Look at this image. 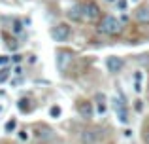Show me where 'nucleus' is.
<instances>
[{
  "label": "nucleus",
  "mask_w": 149,
  "mask_h": 144,
  "mask_svg": "<svg viewBox=\"0 0 149 144\" xmlns=\"http://www.w3.org/2000/svg\"><path fill=\"white\" fill-rule=\"evenodd\" d=\"M121 30H123L121 21L117 17H113V15H104V17L98 21V32L106 34V36H115V34H119Z\"/></svg>",
  "instance_id": "nucleus-1"
},
{
  "label": "nucleus",
  "mask_w": 149,
  "mask_h": 144,
  "mask_svg": "<svg viewBox=\"0 0 149 144\" xmlns=\"http://www.w3.org/2000/svg\"><path fill=\"white\" fill-rule=\"evenodd\" d=\"M81 15H83V21H98L100 19V8L95 2H85L81 4Z\"/></svg>",
  "instance_id": "nucleus-2"
},
{
  "label": "nucleus",
  "mask_w": 149,
  "mask_h": 144,
  "mask_svg": "<svg viewBox=\"0 0 149 144\" xmlns=\"http://www.w3.org/2000/svg\"><path fill=\"white\" fill-rule=\"evenodd\" d=\"M72 34V29H70L68 23H57V25L51 29V36H53L55 42H66Z\"/></svg>",
  "instance_id": "nucleus-3"
},
{
  "label": "nucleus",
  "mask_w": 149,
  "mask_h": 144,
  "mask_svg": "<svg viewBox=\"0 0 149 144\" xmlns=\"http://www.w3.org/2000/svg\"><path fill=\"white\" fill-rule=\"evenodd\" d=\"M113 108H115V116L119 118L121 123H128V108L123 103V99H113Z\"/></svg>",
  "instance_id": "nucleus-4"
},
{
  "label": "nucleus",
  "mask_w": 149,
  "mask_h": 144,
  "mask_svg": "<svg viewBox=\"0 0 149 144\" xmlns=\"http://www.w3.org/2000/svg\"><path fill=\"white\" fill-rule=\"evenodd\" d=\"M123 67H125L123 57H117V55H109V57H106V68H108V70L111 72V74H117Z\"/></svg>",
  "instance_id": "nucleus-5"
},
{
  "label": "nucleus",
  "mask_w": 149,
  "mask_h": 144,
  "mask_svg": "<svg viewBox=\"0 0 149 144\" xmlns=\"http://www.w3.org/2000/svg\"><path fill=\"white\" fill-rule=\"evenodd\" d=\"M77 112H79L83 118H93V116H95L93 103H89V100H79V103H77Z\"/></svg>",
  "instance_id": "nucleus-6"
},
{
  "label": "nucleus",
  "mask_w": 149,
  "mask_h": 144,
  "mask_svg": "<svg viewBox=\"0 0 149 144\" xmlns=\"http://www.w3.org/2000/svg\"><path fill=\"white\" fill-rule=\"evenodd\" d=\"M72 63V53H68V51H61L58 53V57H57V67L61 68V70H66V67Z\"/></svg>",
  "instance_id": "nucleus-7"
},
{
  "label": "nucleus",
  "mask_w": 149,
  "mask_h": 144,
  "mask_svg": "<svg viewBox=\"0 0 149 144\" xmlns=\"http://www.w3.org/2000/svg\"><path fill=\"white\" fill-rule=\"evenodd\" d=\"M134 17L140 23H149V6H140L134 10Z\"/></svg>",
  "instance_id": "nucleus-8"
},
{
  "label": "nucleus",
  "mask_w": 149,
  "mask_h": 144,
  "mask_svg": "<svg viewBox=\"0 0 149 144\" xmlns=\"http://www.w3.org/2000/svg\"><path fill=\"white\" fill-rule=\"evenodd\" d=\"M98 135L96 131H83L81 133V144H96L98 142Z\"/></svg>",
  "instance_id": "nucleus-9"
},
{
  "label": "nucleus",
  "mask_w": 149,
  "mask_h": 144,
  "mask_svg": "<svg viewBox=\"0 0 149 144\" xmlns=\"http://www.w3.org/2000/svg\"><path fill=\"white\" fill-rule=\"evenodd\" d=\"M68 17L72 19V21H76V23H79V21H83V15H81V6H72L68 10Z\"/></svg>",
  "instance_id": "nucleus-10"
},
{
  "label": "nucleus",
  "mask_w": 149,
  "mask_h": 144,
  "mask_svg": "<svg viewBox=\"0 0 149 144\" xmlns=\"http://www.w3.org/2000/svg\"><path fill=\"white\" fill-rule=\"evenodd\" d=\"M134 89L136 93H142V72L134 74Z\"/></svg>",
  "instance_id": "nucleus-11"
},
{
  "label": "nucleus",
  "mask_w": 149,
  "mask_h": 144,
  "mask_svg": "<svg viewBox=\"0 0 149 144\" xmlns=\"http://www.w3.org/2000/svg\"><path fill=\"white\" fill-rule=\"evenodd\" d=\"M61 114H62V110H61V106H57V104L49 108V116H51V118L57 119V118H61Z\"/></svg>",
  "instance_id": "nucleus-12"
},
{
  "label": "nucleus",
  "mask_w": 149,
  "mask_h": 144,
  "mask_svg": "<svg viewBox=\"0 0 149 144\" xmlns=\"http://www.w3.org/2000/svg\"><path fill=\"white\" fill-rule=\"evenodd\" d=\"M10 78V68H2L0 70V81H6Z\"/></svg>",
  "instance_id": "nucleus-13"
},
{
  "label": "nucleus",
  "mask_w": 149,
  "mask_h": 144,
  "mask_svg": "<svg viewBox=\"0 0 149 144\" xmlns=\"http://www.w3.org/2000/svg\"><path fill=\"white\" fill-rule=\"evenodd\" d=\"M38 137L40 138H47V137H51V131L49 129H40L38 131Z\"/></svg>",
  "instance_id": "nucleus-14"
},
{
  "label": "nucleus",
  "mask_w": 149,
  "mask_h": 144,
  "mask_svg": "<svg viewBox=\"0 0 149 144\" xmlns=\"http://www.w3.org/2000/svg\"><path fill=\"white\" fill-rule=\"evenodd\" d=\"M96 112H98V114H104V112H106V104H104V100H102V103H98V106H96Z\"/></svg>",
  "instance_id": "nucleus-15"
},
{
  "label": "nucleus",
  "mask_w": 149,
  "mask_h": 144,
  "mask_svg": "<svg viewBox=\"0 0 149 144\" xmlns=\"http://www.w3.org/2000/svg\"><path fill=\"white\" fill-rule=\"evenodd\" d=\"M13 129H15V119H11V122H8L6 131H13Z\"/></svg>",
  "instance_id": "nucleus-16"
},
{
  "label": "nucleus",
  "mask_w": 149,
  "mask_h": 144,
  "mask_svg": "<svg viewBox=\"0 0 149 144\" xmlns=\"http://www.w3.org/2000/svg\"><path fill=\"white\" fill-rule=\"evenodd\" d=\"M117 6H119L121 10H127V2H125V0H117Z\"/></svg>",
  "instance_id": "nucleus-17"
},
{
  "label": "nucleus",
  "mask_w": 149,
  "mask_h": 144,
  "mask_svg": "<svg viewBox=\"0 0 149 144\" xmlns=\"http://www.w3.org/2000/svg\"><path fill=\"white\" fill-rule=\"evenodd\" d=\"M143 140H146V144H149V127L146 129V135H143Z\"/></svg>",
  "instance_id": "nucleus-18"
},
{
  "label": "nucleus",
  "mask_w": 149,
  "mask_h": 144,
  "mask_svg": "<svg viewBox=\"0 0 149 144\" xmlns=\"http://www.w3.org/2000/svg\"><path fill=\"white\" fill-rule=\"evenodd\" d=\"M19 133H21V135H19V137H21L23 140H26V138H29V135H26V131H19Z\"/></svg>",
  "instance_id": "nucleus-19"
},
{
  "label": "nucleus",
  "mask_w": 149,
  "mask_h": 144,
  "mask_svg": "<svg viewBox=\"0 0 149 144\" xmlns=\"http://www.w3.org/2000/svg\"><path fill=\"white\" fill-rule=\"evenodd\" d=\"M15 32H21V23H15Z\"/></svg>",
  "instance_id": "nucleus-20"
},
{
  "label": "nucleus",
  "mask_w": 149,
  "mask_h": 144,
  "mask_svg": "<svg viewBox=\"0 0 149 144\" xmlns=\"http://www.w3.org/2000/svg\"><path fill=\"white\" fill-rule=\"evenodd\" d=\"M108 2H115V4H117V0H108Z\"/></svg>",
  "instance_id": "nucleus-21"
}]
</instances>
